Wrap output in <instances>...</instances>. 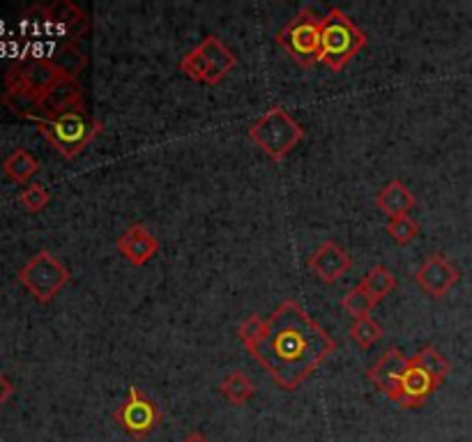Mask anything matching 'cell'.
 Wrapping results in <instances>:
<instances>
[{
	"instance_id": "2",
	"label": "cell",
	"mask_w": 472,
	"mask_h": 442,
	"mask_svg": "<svg viewBox=\"0 0 472 442\" xmlns=\"http://www.w3.org/2000/svg\"><path fill=\"white\" fill-rule=\"evenodd\" d=\"M42 136L56 147L62 159H77L79 155L102 134L104 125L86 111V107L70 108L52 118H35L33 120Z\"/></svg>"
},
{
	"instance_id": "13",
	"label": "cell",
	"mask_w": 472,
	"mask_h": 442,
	"mask_svg": "<svg viewBox=\"0 0 472 442\" xmlns=\"http://www.w3.org/2000/svg\"><path fill=\"white\" fill-rule=\"evenodd\" d=\"M79 107H86V104H83V86L79 83V79L61 77L40 97L37 118H52L58 116V113H65L70 111V108ZM33 120H35V118H33Z\"/></svg>"
},
{
	"instance_id": "9",
	"label": "cell",
	"mask_w": 472,
	"mask_h": 442,
	"mask_svg": "<svg viewBox=\"0 0 472 442\" xmlns=\"http://www.w3.org/2000/svg\"><path fill=\"white\" fill-rule=\"evenodd\" d=\"M415 284L429 297L440 300V297H445L458 284V269L442 254H433L415 269Z\"/></svg>"
},
{
	"instance_id": "20",
	"label": "cell",
	"mask_w": 472,
	"mask_h": 442,
	"mask_svg": "<svg viewBox=\"0 0 472 442\" xmlns=\"http://www.w3.org/2000/svg\"><path fill=\"white\" fill-rule=\"evenodd\" d=\"M3 171H5V175L12 183L26 184L40 171V159L33 153H28V150H24V147H19L3 162Z\"/></svg>"
},
{
	"instance_id": "10",
	"label": "cell",
	"mask_w": 472,
	"mask_h": 442,
	"mask_svg": "<svg viewBox=\"0 0 472 442\" xmlns=\"http://www.w3.org/2000/svg\"><path fill=\"white\" fill-rule=\"evenodd\" d=\"M61 77L62 74L53 65L52 58H33V61L14 62L10 67V71L5 74V86H10V83H24L28 90L42 97Z\"/></svg>"
},
{
	"instance_id": "6",
	"label": "cell",
	"mask_w": 472,
	"mask_h": 442,
	"mask_svg": "<svg viewBox=\"0 0 472 442\" xmlns=\"http://www.w3.org/2000/svg\"><path fill=\"white\" fill-rule=\"evenodd\" d=\"M320 37H323V16L316 14L311 7H302L288 24L277 33V44L288 53L300 67H314L318 62Z\"/></svg>"
},
{
	"instance_id": "27",
	"label": "cell",
	"mask_w": 472,
	"mask_h": 442,
	"mask_svg": "<svg viewBox=\"0 0 472 442\" xmlns=\"http://www.w3.org/2000/svg\"><path fill=\"white\" fill-rule=\"evenodd\" d=\"M387 235H390L396 244H411L412 240L420 235V224H417L412 217L390 219V224H387Z\"/></svg>"
},
{
	"instance_id": "19",
	"label": "cell",
	"mask_w": 472,
	"mask_h": 442,
	"mask_svg": "<svg viewBox=\"0 0 472 442\" xmlns=\"http://www.w3.org/2000/svg\"><path fill=\"white\" fill-rule=\"evenodd\" d=\"M49 58H52V62L58 67L62 77L67 79H79V74L88 67L86 52H83L77 42H65Z\"/></svg>"
},
{
	"instance_id": "8",
	"label": "cell",
	"mask_w": 472,
	"mask_h": 442,
	"mask_svg": "<svg viewBox=\"0 0 472 442\" xmlns=\"http://www.w3.org/2000/svg\"><path fill=\"white\" fill-rule=\"evenodd\" d=\"M113 422L137 440L147 437L162 422V410L137 385H129L127 397L113 412Z\"/></svg>"
},
{
	"instance_id": "26",
	"label": "cell",
	"mask_w": 472,
	"mask_h": 442,
	"mask_svg": "<svg viewBox=\"0 0 472 442\" xmlns=\"http://www.w3.org/2000/svg\"><path fill=\"white\" fill-rule=\"evenodd\" d=\"M19 203L24 205V210H26V212L37 214V212H42L46 205L52 203V193H49V189H46L44 184L33 183L19 193Z\"/></svg>"
},
{
	"instance_id": "18",
	"label": "cell",
	"mask_w": 472,
	"mask_h": 442,
	"mask_svg": "<svg viewBox=\"0 0 472 442\" xmlns=\"http://www.w3.org/2000/svg\"><path fill=\"white\" fill-rule=\"evenodd\" d=\"M3 107L10 113H14L16 118H24V120H33L37 118V108H40V97L35 92L28 90L24 83H10L3 95Z\"/></svg>"
},
{
	"instance_id": "7",
	"label": "cell",
	"mask_w": 472,
	"mask_h": 442,
	"mask_svg": "<svg viewBox=\"0 0 472 442\" xmlns=\"http://www.w3.org/2000/svg\"><path fill=\"white\" fill-rule=\"evenodd\" d=\"M19 284L35 297L40 305L49 302L70 284V269L52 254V251H37L24 268L19 269Z\"/></svg>"
},
{
	"instance_id": "11",
	"label": "cell",
	"mask_w": 472,
	"mask_h": 442,
	"mask_svg": "<svg viewBox=\"0 0 472 442\" xmlns=\"http://www.w3.org/2000/svg\"><path fill=\"white\" fill-rule=\"evenodd\" d=\"M438 387H440V382L427 369H421L420 364H415L411 360V364H408L406 373H403L401 382H399L394 397L390 401H394L399 408H420Z\"/></svg>"
},
{
	"instance_id": "29",
	"label": "cell",
	"mask_w": 472,
	"mask_h": 442,
	"mask_svg": "<svg viewBox=\"0 0 472 442\" xmlns=\"http://www.w3.org/2000/svg\"><path fill=\"white\" fill-rule=\"evenodd\" d=\"M12 391H14L12 382L7 381V378L3 376V373H0V406H3V403H7V399L12 397Z\"/></svg>"
},
{
	"instance_id": "24",
	"label": "cell",
	"mask_w": 472,
	"mask_h": 442,
	"mask_svg": "<svg viewBox=\"0 0 472 442\" xmlns=\"http://www.w3.org/2000/svg\"><path fill=\"white\" fill-rule=\"evenodd\" d=\"M341 306H344L345 314L353 315L355 321H360V318H369L371 311H373V306H376V302L371 300L369 293H366V290L357 284L355 288H351L348 293L344 295Z\"/></svg>"
},
{
	"instance_id": "1",
	"label": "cell",
	"mask_w": 472,
	"mask_h": 442,
	"mask_svg": "<svg viewBox=\"0 0 472 442\" xmlns=\"http://www.w3.org/2000/svg\"><path fill=\"white\" fill-rule=\"evenodd\" d=\"M247 351L277 387L295 391L336 351V341L300 302L286 300L265 318L263 332Z\"/></svg>"
},
{
	"instance_id": "16",
	"label": "cell",
	"mask_w": 472,
	"mask_h": 442,
	"mask_svg": "<svg viewBox=\"0 0 472 442\" xmlns=\"http://www.w3.org/2000/svg\"><path fill=\"white\" fill-rule=\"evenodd\" d=\"M376 205L382 214L390 219L411 217L415 210V193L401 183V180H390L381 192L376 193Z\"/></svg>"
},
{
	"instance_id": "15",
	"label": "cell",
	"mask_w": 472,
	"mask_h": 442,
	"mask_svg": "<svg viewBox=\"0 0 472 442\" xmlns=\"http://www.w3.org/2000/svg\"><path fill=\"white\" fill-rule=\"evenodd\" d=\"M118 251L129 265L143 268L147 260H153L157 256L159 240L143 224H132L118 238Z\"/></svg>"
},
{
	"instance_id": "22",
	"label": "cell",
	"mask_w": 472,
	"mask_h": 442,
	"mask_svg": "<svg viewBox=\"0 0 472 442\" xmlns=\"http://www.w3.org/2000/svg\"><path fill=\"white\" fill-rule=\"evenodd\" d=\"M360 286L369 293L371 300L378 305V302L385 300L387 295L396 288V277L385 265H376V268H371L369 272H366V277H362Z\"/></svg>"
},
{
	"instance_id": "30",
	"label": "cell",
	"mask_w": 472,
	"mask_h": 442,
	"mask_svg": "<svg viewBox=\"0 0 472 442\" xmlns=\"http://www.w3.org/2000/svg\"><path fill=\"white\" fill-rule=\"evenodd\" d=\"M183 442H210V440L201 431H194V433H189Z\"/></svg>"
},
{
	"instance_id": "25",
	"label": "cell",
	"mask_w": 472,
	"mask_h": 442,
	"mask_svg": "<svg viewBox=\"0 0 472 442\" xmlns=\"http://www.w3.org/2000/svg\"><path fill=\"white\" fill-rule=\"evenodd\" d=\"M381 336H382V327L378 325L371 315L369 318H360V321L353 323V327H351V339L355 341L362 351H369L373 343L381 341Z\"/></svg>"
},
{
	"instance_id": "12",
	"label": "cell",
	"mask_w": 472,
	"mask_h": 442,
	"mask_svg": "<svg viewBox=\"0 0 472 442\" xmlns=\"http://www.w3.org/2000/svg\"><path fill=\"white\" fill-rule=\"evenodd\" d=\"M309 269L318 277L323 284H335L341 277L348 275L353 268V259L348 251H344L335 240H326L318 249L309 256Z\"/></svg>"
},
{
	"instance_id": "17",
	"label": "cell",
	"mask_w": 472,
	"mask_h": 442,
	"mask_svg": "<svg viewBox=\"0 0 472 442\" xmlns=\"http://www.w3.org/2000/svg\"><path fill=\"white\" fill-rule=\"evenodd\" d=\"M42 14H44L46 21H52L58 28L70 33L71 37H79L88 31V14L70 0H58L53 5L44 7Z\"/></svg>"
},
{
	"instance_id": "21",
	"label": "cell",
	"mask_w": 472,
	"mask_h": 442,
	"mask_svg": "<svg viewBox=\"0 0 472 442\" xmlns=\"http://www.w3.org/2000/svg\"><path fill=\"white\" fill-rule=\"evenodd\" d=\"M219 391L222 397L231 403V406H244L256 394L254 382L250 381V376L240 369H233L229 376L219 382Z\"/></svg>"
},
{
	"instance_id": "3",
	"label": "cell",
	"mask_w": 472,
	"mask_h": 442,
	"mask_svg": "<svg viewBox=\"0 0 472 442\" xmlns=\"http://www.w3.org/2000/svg\"><path fill=\"white\" fill-rule=\"evenodd\" d=\"M369 42L366 33L357 26L351 16L339 7H332L323 16V37H320L318 62L330 67L332 71H341Z\"/></svg>"
},
{
	"instance_id": "28",
	"label": "cell",
	"mask_w": 472,
	"mask_h": 442,
	"mask_svg": "<svg viewBox=\"0 0 472 442\" xmlns=\"http://www.w3.org/2000/svg\"><path fill=\"white\" fill-rule=\"evenodd\" d=\"M263 325H265V321H263V318H259V315H256V314L247 315V318H244V321L240 323L238 336H240V341H242V343H244V348H250L251 343H254V341L259 339L260 332H263Z\"/></svg>"
},
{
	"instance_id": "4",
	"label": "cell",
	"mask_w": 472,
	"mask_h": 442,
	"mask_svg": "<svg viewBox=\"0 0 472 442\" xmlns=\"http://www.w3.org/2000/svg\"><path fill=\"white\" fill-rule=\"evenodd\" d=\"M250 138L272 162H281L305 138V127L284 107H272L251 125Z\"/></svg>"
},
{
	"instance_id": "23",
	"label": "cell",
	"mask_w": 472,
	"mask_h": 442,
	"mask_svg": "<svg viewBox=\"0 0 472 442\" xmlns=\"http://www.w3.org/2000/svg\"><path fill=\"white\" fill-rule=\"evenodd\" d=\"M411 360L415 362V364H420L421 369H427V371L431 373V376L436 378L440 385L445 382V378L452 373V364H449V362L440 355V351H436L433 346L420 348V351H417Z\"/></svg>"
},
{
	"instance_id": "14",
	"label": "cell",
	"mask_w": 472,
	"mask_h": 442,
	"mask_svg": "<svg viewBox=\"0 0 472 442\" xmlns=\"http://www.w3.org/2000/svg\"><path fill=\"white\" fill-rule=\"evenodd\" d=\"M408 364H411V357H406L399 348L392 346L378 357L376 364L366 371V376H369V381L376 385L378 391H382L387 399H392L394 397L396 387H399V382H401L403 373H406Z\"/></svg>"
},
{
	"instance_id": "5",
	"label": "cell",
	"mask_w": 472,
	"mask_h": 442,
	"mask_svg": "<svg viewBox=\"0 0 472 442\" xmlns=\"http://www.w3.org/2000/svg\"><path fill=\"white\" fill-rule=\"evenodd\" d=\"M235 67H238V56L217 35L205 37L178 62V70L184 77L205 86L222 83Z\"/></svg>"
}]
</instances>
